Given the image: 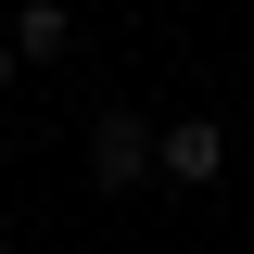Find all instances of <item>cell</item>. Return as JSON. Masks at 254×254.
I'll return each instance as SVG.
<instances>
[{
    "mask_svg": "<svg viewBox=\"0 0 254 254\" xmlns=\"http://www.w3.org/2000/svg\"><path fill=\"white\" fill-rule=\"evenodd\" d=\"M89 178H102V190H140V178H165V127H140V115L115 102V115L89 127Z\"/></svg>",
    "mask_w": 254,
    "mask_h": 254,
    "instance_id": "6da1fadb",
    "label": "cell"
},
{
    "mask_svg": "<svg viewBox=\"0 0 254 254\" xmlns=\"http://www.w3.org/2000/svg\"><path fill=\"white\" fill-rule=\"evenodd\" d=\"M216 165H229V127L216 115H178V127H165V178H178V190H203Z\"/></svg>",
    "mask_w": 254,
    "mask_h": 254,
    "instance_id": "7a4b0ae2",
    "label": "cell"
},
{
    "mask_svg": "<svg viewBox=\"0 0 254 254\" xmlns=\"http://www.w3.org/2000/svg\"><path fill=\"white\" fill-rule=\"evenodd\" d=\"M76 51V13H64V0H26V13H13V64H64Z\"/></svg>",
    "mask_w": 254,
    "mask_h": 254,
    "instance_id": "3957f363",
    "label": "cell"
},
{
    "mask_svg": "<svg viewBox=\"0 0 254 254\" xmlns=\"http://www.w3.org/2000/svg\"><path fill=\"white\" fill-rule=\"evenodd\" d=\"M13 76H26V64H13V38H0V89H13Z\"/></svg>",
    "mask_w": 254,
    "mask_h": 254,
    "instance_id": "277c9868",
    "label": "cell"
},
{
    "mask_svg": "<svg viewBox=\"0 0 254 254\" xmlns=\"http://www.w3.org/2000/svg\"><path fill=\"white\" fill-rule=\"evenodd\" d=\"M0 254H13V242H0Z\"/></svg>",
    "mask_w": 254,
    "mask_h": 254,
    "instance_id": "5b68a950",
    "label": "cell"
}]
</instances>
